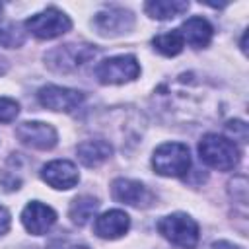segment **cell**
<instances>
[{"instance_id":"obj_1","label":"cell","mask_w":249,"mask_h":249,"mask_svg":"<svg viewBox=\"0 0 249 249\" xmlns=\"http://www.w3.org/2000/svg\"><path fill=\"white\" fill-rule=\"evenodd\" d=\"M198 156L204 165L218 169V171H230L241 160V152L237 144L231 138L216 134V132H208L200 138Z\"/></svg>"},{"instance_id":"obj_2","label":"cell","mask_w":249,"mask_h":249,"mask_svg":"<svg viewBox=\"0 0 249 249\" xmlns=\"http://www.w3.org/2000/svg\"><path fill=\"white\" fill-rule=\"evenodd\" d=\"M152 167L163 177H185L191 169V152L183 142H163L154 150Z\"/></svg>"},{"instance_id":"obj_3","label":"cell","mask_w":249,"mask_h":249,"mask_svg":"<svg viewBox=\"0 0 249 249\" xmlns=\"http://www.w3.org/2000/svg\"><path fill=\"white\" fill-rule=\"evenodd\" d=\"M97 54V49L91 45H78V43H66L60 47H54L53 51L47 53L45 60L47 66L54 72L70 74L82 68L84 64L91 62Z\"/></svg>"},{"instance_id":"obj_4","label":"cell","mask_w":249,"mask_h":249,"mask_svg":"<svg viewBox=\"0 0 249 249\" xmlns=\"http://www.w3.org/2000/svg\"><path fill=\"white\" fill-rule=\"evenodd\" d=\"M158 231L181 249H193L198 243V224L185 212H173L158 222Z\"/></svg>"},{"instance_id":"obj_5","label":"cell","mask_w":249,"mask_h":249,"mask_svg":"<svg viewBox=\"0 0 249 249\" xmlns=\"http://www.w3.org/2000/svg\"><path fill=\"white\" fill-rule=\"evenodd\" d=\"M23 27L31 35H35L37 39L49 41V39H56V37L68 33L70 27H72V21L62 10H58L54 6H49L43 12L33 14L31 18H27Z\"/></svg>"},{"instance_id":"obj_6","label":"cell","mask_w":249,"mask_h":249,"mask_svg":"<svg viewBox=\"0 0 249 249\" xmlns=\"http://www.w3.org/2000/svg\"><path fill=\"white\" fill-rule=\"evenodd\" d=\"M140 76V64L136 56L132 54H119L101 60L95 66V78L99 84L105 86H117V84H126L132 82Z\"/></svg>"},{"instance_id":"obj_7","label":"cell","mask_w":249,"mask_h":249,"mask_svg":"<svg viewBox=\"0 0 249 249\" xmlns=\"http://www.w3.org/2000/svg\"><path fill=\"white\" fill-rule=\"evenodd\" d=\"M16 136L21 144L35 150H53L58 142L56 128L43 121H25L18 124Z\"/></svg>"},{"instance_id":"obj_8","label":"cell","mask_w":249,"mask_h":249,"mask_svg":"<svg viewBox=\"0 0 249 249\" xmlns=\"http://www.w3.org/2000/svg\"><path fill=\"white\" fill-rule=\"evenodd\" d=\"M111 195L117 202L134 206V208H148L154 202V193L140 181L119 177L111 183Z\"/></svg>"},{"instance_id":"obj_9","label":"cell","mask_w":249,"mask_h":249,"mask_svg":"<svg viewBox=\"0 0 249 249\" xmlns=\"http://www.w3.org/2000/svg\"><path fill=\"white\" fill-rule=\"evenodd\" d=\"M37 99L43 107L51 109V111H62V113H72L74 109H78L86 95L84 91L72 89V88H62V86H45L39 89Z\"/></svg>"},{"instance_id":"obj_10","label":"cell","mask_w":249,"mask_h":249,"mask_svg":"<svg viewBox=\"0 0 249 249\" xmlns=\"http://www.w3.org/2000/svg\"><path fill=\"white\" fill-rule=\"evenodd\" d=\"M91 25L103 37H117V35H123L132 29L134 16H132V12H128L124 8L113 6V8H105V10L97 12Z\"/></svg>"},{"instance_id":"obj_11","label":"cell","mask_w":249,"mask_h":249,"mask_svg":"<svg viewBox=\"0 0 249 249\" xmlns=\"http://www.w3.org/2000/svg\"><path fill=\"white\" fill-rule=\"evenodd\" d=\"M41 179L58 191H68L78 185L80 173L78 167L68 160H53L41 169Z\"/></svg>"},{"instance_id":"obj_12","label":"cell","mask_w":249,"mask_h":249,"mask_svg":"<svg viewBox=\"0 0 249 249\" xmlns=\"http://www.w3.org/2000/svg\"><path fill=\"white\" fill-rule=\"evenodd\" d=\"M54 222H56V212L39 200L27 202L25 208L21 210V224L33 235L47 233L54 226Z\"/></svg>"},{"instance_id":"obj_13","label":"cell","mask_w":249,"mask_h":249,"mask_svg":"<svg viewBox=\"0 0 249 249\" xmlns=\"http://www.w3.org/2000/svg\"><path fill=\"white\" fill-rule=\"evenodd\" d=\"M128 228H130V216L119 208L103 212L101 216L95 218L93 224V231L101 239H119L128 231Z\"/></svg>"},{"instance_id":"obj_14","label":"cell","mask_w":249,"mask_h":249,"mask_svg":"<svg viewBox=\"0 0 249 249\" xmlns=\"http://www.w3.org/2000/svg\"><path fill=\"white\" fill-rule=\"evenodd\" d=\"M179 33L183 37V43H187L195 49H204V47L210 45L214 29L208 23V19H204L200 16H195V18H189L181 23Z\"/></svg>"},{"instance_id":"obj_15","label":"cell","mask_w":249,"mask_h":249,"mask_svg":"<svg viewBox=\"0 0 249 249\" xmlns=\"http://www.w3.org/2000/svg\"><path fill=\"white\" fill-rule=\"evenodd\" d=\"M76 156L86 167H97L113 156V146L103 138L84 140L76 146Z\"/></svg>"},{"instance_id":"obj_16","label":"cell","mask_w":249,"mask_h":249,"mask_svg":"<svg viewBox=\"0 0 249 249\" xmlns=\"http://www.w3.org/2000/svg\"><path fill=\"white\" fill-rule=\"evenodd\" d=\"M99 208V200L91 195H80L70 202L68 208V216L76 226H86L97 212Z\"/></svg>"},{"instance_id":"obj_17","label":"cell","mask_w":249,"mask_h":249,"mask_svg":"<svg viewBox=\"0 0 249 249\" xmlns=\"http://www.w3.org/2000/svg\"><path fill=\"white\" fill-rule=\"evenodd\" d=\"M144 10L154 19H171L189 10V2L181 0H152L144 4Z\"/></svg>"},{"instance_id":"obj_18","label":"cell","mask_w":249,"mask_h":249,"mask_svg":"<svg viewBox=\"0 0 249 249\" xmlns=\"http://www.w3.org/2000/svg\"><path fill=\"white\" fill-rule=\"evenodd\" d=\"M152 45L158 53H161L163 56H175L183 51V37L179 33V29H173V31H167V33H161V35H156L152 39Z\"/></svg>"},{"instance_id":"obj_19","label":"cell","mask_w":249,"mask_h":249,"mask_svg":"<svg viewBox=\"0 0 249 249\" xmlns=\"http://www.w3.org/2000/svg\"><path fill=\"white\" fill-rule=\"evenodd\" d=\"M23 41H25V33L21 31V25L12 23V25L0 29V43H2L4 47L16 49V47L23 45Z\"/></svg>"},{"instance_id":"obj_20","label":"cell","mask_w":249,"mask_h":249,"mask_svg":"<svg viewBox=\"0 0 249 249\" xmlns=\"http://www.w3.org/2000/svg\"><path fill=\"white\" fill-rule=\"evenodd\" d=\"M19 115V103L12 97H0V123H12Z\"/></svg>"},{"instance_id":"obj_21","label":"cell","mask_w":249,"mask_h":249,"mask_svg":"<svg viewBox=\"0 0 249 249\" xmlns=\"http://www.w3.org/2000/svg\"><path fill=\"white\" fill-rule=\"evenodd\" d=\"M226 130L233 136V140H239V142H247V124L243 121H228L226 123Z\"/></svg>"},{"instance_id":"obj_22","label":"cell","mask_w":249,"mask_h":249,"mask_svg":"<svg viewBox=\"0 0 249 249\" xmlns=\"http://www.w3.org/2000/svg\"><path fill=\"white\" fill-rule=\"evenodd\" d=\"M47 249H91V247L86 243L74 241V239H53L47 245Z\"/></svg>"},{"instance_id":"obj_23","label":"cell","mask_w":249,"mask_h":249,"mask_svg":"<svg viewBox=\"0 0 249 249\" xmlns=\"http://www.w3.org/2000/svg\"><path fill=\"white\" fill-rule=\"evenodd\" d=\"M8 230H10V212H8L4 206H0V237H2Z\"/></svg>"},{"instance_id":"obj_24","label":"cell","mask_w":249,"mask_h":249,"mask_svg":"<svg viewBox=\"0 0 249 249\" xmlns=\"http://www.w3.org/2000/svg\"><path fill=\"white\" fill-rule=\"evenodd\" d=\"M210 249H243V247H239V245H233L231 241H214L212 243V247Z\"/></svg>"},{"instance_id":"obj_25","label":"cell","mask_w":249,"mask_h":249,"mask_svg":"<svg viewBox=\"0 0 249 249\" xmlns=\"http://www.w3.org/2000/svg\"><path fill=\"white\" fill-rule=\"evenodd\" d=\"M6 68H8V66H6V60H2V58H0V74H4V72H6Z\"/></svg>"},{"instance_id":"obj_26","label":"cell","mask_w":249,"mask_h":249,"mask_svg":"<svg viewBox=\"0 0 249 249\" xmlns=\"http://www.w3.org/2000/svg\"><path fill=\"white\" fill-rule=\"evenodd\" d=\"M0 14H2V4H0Z\"/></svg>"}]
</instances>
